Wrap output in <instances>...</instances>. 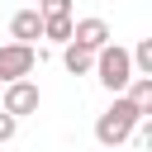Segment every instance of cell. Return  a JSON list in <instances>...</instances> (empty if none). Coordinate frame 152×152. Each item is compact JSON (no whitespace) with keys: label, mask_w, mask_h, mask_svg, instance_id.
<instances>
[{"label":"cell","mask_w":152,"mask_h":152,"mask_svg":"<svg viewBox=\"0 0 152 152\" xmlns=\"http://www.w3.org/2000/svg\"><path fill=\"white\" fill-rule=\"evenodd\" d=\"M142 119H147V114H142V109H138L128 95H114V104H109V109L95 119V142H104V147H124Z\"/></svg>","instance_id":"cell-1"},{"label":"cell","mask_w":152,"mask_h":152,"mask_svg":"<svg viewBox=\"0 0 152 152\" xmlns=\"http://www.w3.org/2000/svg\"><path fill=\"white\" fill-rule=\"evenodd\" d=\"M95 81L104 86V90H114V95H124L128 90V81H133V62H128V48H119V43H104L100 52H95Z\"/></svg>","instance_id":"cell-2"},{"label":"cell","mask_w":152,"mask_h":152,"mask_svg":"<svg viewBox=\"0 0 152 152\" xmlns=\"http://www.w3.org/2000/svg\"><path fill=\"white\" fill-rule=\"evenodd\" d=\"M33 66H38L33 43H5V48H0V81H5V86H10V81L33 76Z\"/></svg>","instance_id":"cell-3"},{"label":"cell","mask_w":152,"mask_h":152,"mask_svg":"<svg viewBox=\"0 0 152 152\" xmlns=\"http://www.w3.org/2000/svg\"><path fill=\"white\" fill-rule=\"evenodd\" d=\"M38 104H43V95H38V86L24 76V81H10L5 86V95H0V109L5 114H14V119H28V114H38Z\"/></svg>","instance_id":"cell-4"},{"label":"cell","mask_w":152,"mask_h":152,"mask_svg":"<svg viewBox=\"0 0 152 152\" xmlns=\"http://www.w3.org/2000/svg\"><path fill=\"white\" fill-rule=\"evenodd\" d=\"M71 43L86 48V52H100L109 43V24L104 19H71Z\"/></svg>","instance_id":"cell-5"},{"label":"cell","mask_w":152,"mask_h":152,"mask_svg":"<svg viewBox=\"0 0 152 152\" xmlns=\"http://www.w3.org/2000/svg\"><path fill=\"white\" fill-rule=\"evenodd\" d=\"M10 38H14V43H33V38H43V14H38V10H19V14L10 19Z\"/></svg>","instance_id":"cell-6"},{"label":"cell","mask_w":152,"mask_h":152,"mask_svg":"<svg viewBox=\"0 0 152 152\" xmlns=\"http://www.w3.org/2000/svg\"><path fill=\"white\" fill-rule=\"evenodd\" d=\"M62 66H66L71 76H86V71L95 66V52H86V48H76V43H62Z\"/></svg>","instance_id":"cell-7"},{"label":"cell","mask_w":152,"mask_h":152,"mask_svg":"<svg viewBox=\"0 0 152 152\" xmlns=\"http://www.w3.org/2000/svg\"><path fill=\"white\" fill-rule=\"evenodd\" d=\"M124 95H128V100H133V104H138L142 114H152V76H133Z\"/></svg>","instance_id":"cell-8"},{"label":"cell","mask_w":152,"mask_h":152,"mask_svg":"<svg viewBox=\"0 0 152 152\" xmlns=\"http://www.w3.org/2000/svg\"><path fill=\"white\" fill-rule=\"evenodd\" d=\"M128 62H133V76H152V38H142L128 52Z\"/></svg>","instance_id":"cell-9"},{"label":"cell","mask_w":152,"mask_h":152,"mask_svg":"<svg viewBox=\"0 0 152 152\" xmlns=\"http://www.w3.org/2000/svg\"><path fill=\"white\" fill-rule=\"evenodd\" d=\"M43 38H52V43H71V14H62V19H43Z\"/></svg>","instance_id":"cell-10"},{"label":"cell","mask_w":152,"mask_h":152,"mask_svg":"<svg viewBox=\"0 0 152 152\" xmlns=\"http://www.w3.org/2000/svg\"><path fill=\"white\" fill-rule=\"evenodd\" d=\"M38 14L43 19H62V14H71V0H38Z\"/></svg>","instance_id":"cell-11"},{"label":"cell","mask_w":152,"mask_h":152,"mask_svg":"<svg viewBox=\"0 0 152 152\" xmlns=\"http://www.w3.org/2000/svg\"><path fill=\"white\" fill-rule=\"evenodd\" d=\"M14 133H19V119H14V114H5V109H0V142H10V138H14Z\"/></svg>","instance_id":"cell-12"}]
</instances>
